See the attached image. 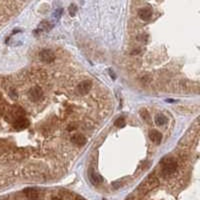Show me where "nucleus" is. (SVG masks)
<instances>
[{"label": "nucleus", "instance_id": "nucleus-5", "mask_svg": "<svg viewBox=\"0 0 200 200\" xmlns=\"http://www.w3.org/2000/svg\"><path fill=\"white\" fill-rule=\"evenodd\" d=\"M149 134H150L151 140H152L154 143H156V144L160 143V141H161V134L159 133L157 130H151Z\"/></svg>", "mask_w": 200, "mask_h": 200}, {"label": "nucleus", "instance_id": "nucleus-7", "mask_svg": "<svg viewBox=\"0 0 200 200\" xmlns=\"http://www.w3.org/2000/svg\"><path fill=\"white\" fill-rule=\"evenodd\" d=\"M72 141L75 144H78V145H83L86 142V139L84 138V136H81V135H74L72 137Z\"/></svg>", "mask_w": 200, "mask_h": 200}, {"label": "nucleus", "instance_id": "nucleus-8", "mask_svg": "<svg viewBox=\"0 0 200 200\" xmlns=\"http://www.w3.org/2000/svg\"><path fill=\"white\" fill-rule=\"evenodd\" d=\"M124 122H125V120H124L123 118H119V119L116 120L115 126H117V127H122V126L124 125Z\"/></svg>", "mask_w": 200, "mask_h": 200}, {"label": "nucleus", "instance_id": "nucleus-3", "mask_svg": "<svg viewBox=\"0 0 200 200\" xmlns=\"http://www.w3.org/2000/svg\"><path fill=\"white\" fill-rule=\"evenodd\" d=\"M138 15L141 19L143 20H149L152 17V10L150 8H142L139 10Z\"/></svg>", "mask_w": 200, "mask_h": 200}, {"label": "nucleus", "instance_id": "nucleus-2", "mask_svg": "<svg viewBox=\"0 0 200 200\" xmlns=\"http://www.w3.org/2000/svg\"><path fill=\"white\" fill-rule=\"evenodd\" d=\"M91 86H92V82L90 80H84L80 82V84L78 85V91H79L80 94L85 95L86 93H88Z\"/></svg>", "mask_w": 200, "mask_h": 200}, {"label": "nucleus", "instance_id": "nucleus-9", "mask_svg": "<svg viewBox=\"0 0 200 200\" xmlns=\"http://www.w3.org/2000/svg\"><path fill=\"white\" fill-rule=\"evenodd\" d=\"M76 200H85V199H83V198H77Z\"/></svg>", "mask_w": 200, "mask_h": 200}, {"label": "nucleus", "instance_id": "nucleus-6", "mask_svg": "<svg viewBox=\"0 0 200 200\" xmlns=\"http://www.w3.org/2000/svg\"><path fill=\"white\" fill-rule=\"evenodd\" d=\"M155 123L159 126L165 125L167 123V118L163 114H157L155 117Z\"/></svg>", "mask_w": 200, "mask_h": 200}, {"label": "nucleus", "instance_id": "nucleus-4", "mask_svg": "<svg viewBox=\"0 0 200 200\" xmlns=\"http://www.w3.org/2000/svg\"><path fill=\"white\" fill-rule=\"evenodd\" d=\"M40 55H41V56H40L41 57V59L44 60V61H46V62H50L54 59V54H53L50 50H43Z\"/></svg>", "mask_w": 200, "mask_h": 200}, {"label": "nucleus", "instance_id": "nucleus-1", "mask_svg": "<svg viewBox=\"0 0 200 200\" xmlns=\"http://www.w3.org/2000/svg\"><path fill=\"white\" fill-rule=\"evenodd\" d=\"M43 95V91L39 87H33L29 91V97L32 101H38Z\"/></svg>", "mask_w": 200, "mask_h": 200}]
</instances>
